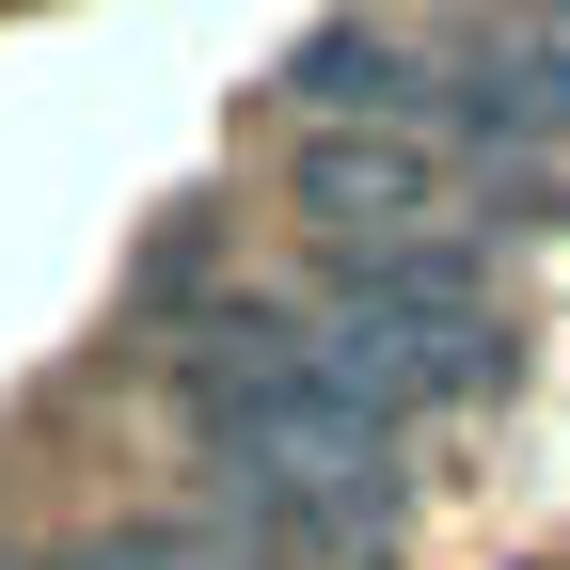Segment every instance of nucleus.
I'll return each mask as SVG.
<instances>
[{
  "label": "nucleus",
  "mask_w": 570,
  "mask_h": 570,
  "mask_svg": "<svg viewBox=\"0 0 570 570\" xmlns=\"http://www.w3.org/2000/svg\"><path fill=\"white\" fill-rule=\"evenodd\" d=\"M175 412L206 475H223V508L285 554H348L365 523H396V428L348 396V365L302 333V317H223L175 365Z\"/></svg>",
  "instance_id": "f257e3e1"
},
{
  "label": "nucleus",
  "mask_w": 570,
  "mask_h": 570,
  "mask_svg": "<svg viewBox=\"0 0 570 570\" xmlns=\"http://www.w3.org/2000/svg\"><path fill=\"white\" fill-rule=\"evenodd\" d=\"M302 333L348 365V396H365L381 428L396 412H460V396L508 381V317H491V285H475L460 238L444 254H333V302Z\"/></svg>",
  "instance_id": "f03ea898"
},
{
  "label": "nucleus",
  "mask_w": 570,
  "mask_h": 570,
  "mask_svg": "<svg viewBox=\"0 0 570 570\" xmlns=\"http://www.w3.org/2000/svg\"><path fill=\"white\" fill-rule=\"evenodd\" d=\"M285 190L333 254H444V223H460V159L428 127H317L285 159Z\"/></svg>",
  "instance_id": "7ed1b4c3"
},
{
  "label": "nucleus",
  "mask_w": 570,
  "mask_h": 570,
  "mask_svg": "<svg viewBox=\"0 0 570 570\" xmlns=\"http://www.w3.org/2000/svg\"><path fill=\"white\" fill-rule=\"evenodd\" d=\"M444 63H460V96L428 111V127H491V142H508V127H523V142H554V127H570V17H523V32H460Z\"/></svg>",
  "instance_id": "20e7f679"
},
{
  "label": "nucleus",
  "mask_w": 570,
  "mask_h": 570,
  "mask_svg": "<svg viewBox=\"0 0 570 570\" xmlns=\"http://www.w3.org/2000/svg\"><path fill=\"white\" fill-rule=\"evenodd\" d=\"M63 570H238V539H206V523H111V539H80Z\"/></svg>",
  "instance_id": "39448f33"
}]
</instances>
